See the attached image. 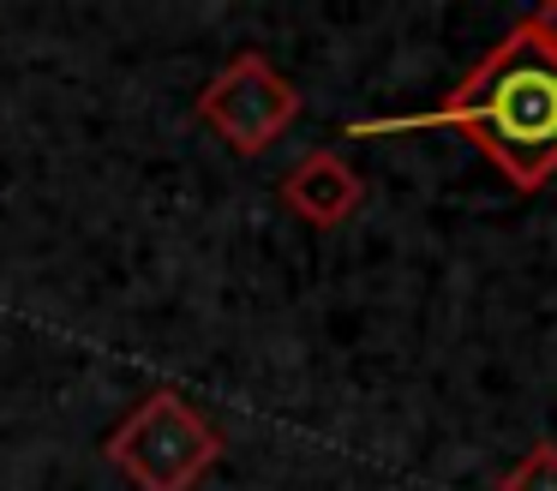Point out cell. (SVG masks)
Wrapping results in <instances>:
<instances>
[{"instance_id":"5","label":"cell","mask_w":557,"mask_h":491,"mask_svg":"<svg viewBox=\"0 0 557 491\" xmlns=\"http://www.w3.org/2000/svg\"><path fill=\"white\" fill-rule=\"evenodd\" d=\"M497 491H557V443H533V450L497 479Z\"/></svg>"},{"instance_id":"3","label":"cell","mask_w":557,"mask_h":491,"mask_svg":"<svg viewBox=\"0 0 557 491\" xmlns=\"http://www.w3.org/2000/svg\"><path fill=\"white\" fill-rule=\"evenodd\" d=\"M198 120H205L234 156H264L270 144L300 120V90H294L264 54L240 48V54L198 90Z\"/></svg>"},{"instance_id":"2","label":"cell","mask_w":557,"mask_h":491,"mask_svg":"<svg viewBox=\"0 0 557 491\" xmlns=\"http://www.w3.org/2000/svg\"><path fill=\"white\" fill-rule=\"evenodd\" d=\"M114 467L133 479V491H193L222 462V431L198 414L186 395L150 390L102 443Z\"/></svg>"},{"instance_id":"1","label":"cell","mask_w":557,"mask_h":491,"mask_svg":"<svg viewBox=\"0 0 557 491\" xmlns=\"http://www.w3.org/2000/svg\"><path fill=\"white\" fill-rule=\"evenodd\" d=\"M389 132H461L516 192H545L557 174V48L533 12H521L485 60L420 114L354 120L348 138Z\"/></svg>"},{"instance_id":"6","label":"cell","mask_w":557,"mask_h":491,"mask_svg":"<svg viewBox=\"0 0 557 491\" xmlns=\"http://www.w3.org/2000/svg\"><path fill=\"white\" fill-rule=\"evenodd\" d=\"M533 19H540V30L552 36V48H557V0H552V7H533Z\"/></svg>"},{"instance_id":"4","label":"cell","mask_w":557,"mask_h":491,"mask_svg":"<svg viewBox=\"0 0 557 491\" xmlns=\"http://www.w3.org/2000/svg\"><path fill=\"white\" fill-rule=\"evenodd\" d=\"M276 198H282V210L300 216L306 228H342V222L360 216L366 180L354 174V162L342 150H306L300 162L282 174Z\"/></svg>"}]
</instances>
